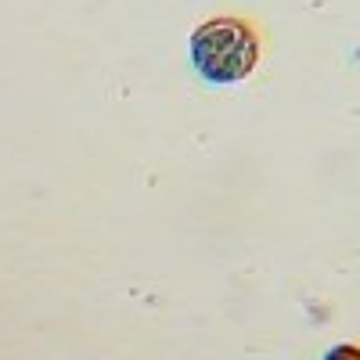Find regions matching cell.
<instances>
[{
	"mask_svg": "<svg viewBox=\"0 0 360 360\" xmlns=\"http://www.w3.org/2000/svg\"><path fill=\"white\" fill-rule=\"evenodd\" d=\"M191 58L205 79L213 83H238L256 69L259 44L256 33L238 18H213L195 29Z\"/></svg>",
	"mask_w": 360,
	"mask_h": 360,
	"instance_id": "1",
	"label": "cell"
},
{
	"mask_svg": "<svg viewBox=\"0 0 360 360\" xmlns=\"http://www.w3.org/2000/svg\"><path fill=\"white\" fill-rule=\"evenodd\" d=\"M324 360H360V346H335Z\"/></svg>",
	"mask_w": 360,
	"mask_h": 360,
	"instance_id": "2",
	"label": "cell"
}]
</instances>
